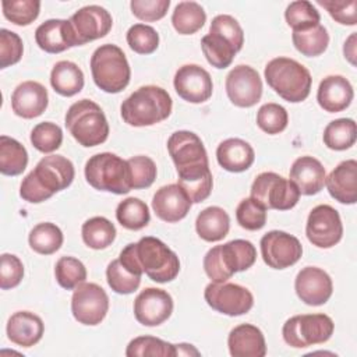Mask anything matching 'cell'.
<instances>
[{
    "mask_svg": "<svg viewBox=\"0 0 357 357\" xmlns=\"http://www.w3.org/2000/svg\"><path fill=\"white\" fill-rule=\"evenodd\" d=\"M167 151L176 165L177 184L192 204L205 201L211 195L213 180L201 138L191 131H176L167 139Z\"/></svg>",
    "mask_w": 357,
    "mask_h": 357,
    "instance_id": "6da1fadb",
    "label": "cell"
},
{
    "mask_svg": "<svg viewBox=\"0 0 357 357\" xmlns=\"http://www.w3.org/2000/svg\"><path fill=\"white\" fill-rule=\"evenodd\" d=\"M120 262L134 275L145 273L158 283H166L176 279L180 272V261L163 241L146 236L138 243L127 244L120 255Z\"/></svg>",
    "mask_w": 357,
    "mask_h": 357,
    "instance_id": "7a4b0ae2",
    "label": "cell"
},
{
    "mask_svg": "<svg viewBox=\"0 0 357 357\" xmlns=\"http://www.w3.org/2000/svg\"><path fill=\"white\" fill-rule=\"evenodd\" d=\"M75 176L74 165L61 155H49L38 162L35 169L26 174L20 187L22 199L39 204L53 194L67 188Z\"/></svg>",
    "mask_w": 357,
    "mask_h": 357,
    "instance_id": "3957f363",
    "label": "cell"
},
{
    "mask_svg": "<svg viewBox=\"0 0 357 357\" xmlns=\"http://www.w3.org/2000/svg\"><path fill=\"white\" fill-rule=\"evenodd\" d=\"M172 98L166 89L145 85L134 91L120 106V113L128 126L145 127L166 120L172 113Z\"/></svg>",
    "mask_w": 357,
    "mask_h": 357,
    "instance_id": "277c9868",
    "label": "cell"
},
{
    "mask_svg": "<svg viewBox=\"0 0 357 357\" xmlns=\"http://www.w3.org/2000/svg\"><path fill=\"white\" fill-rule=\"evenodd\" d=\"M257 259V250L248 240H231L212 247L204 257V271L215 283L230 279L236 272L247 271Z\"/></svg>",
    "mask_w": 357,
    "mask_h": 357,
    "instance_id": "5b68a950",
    "label": "cell"
},
{
    "mask_svg": "<svg viewBox=\"0 0 357 357\" xmlns=\"http://www.w3.org/2000/svg\"><path fill=\"white\" fill-rule=\"evenodd\" d=\"M268 85L284 100L291 103L308 98L312 78L310 71L298 61L289 57L272 59L264 71Z\"/></svg>",
    "mask_w": 357,
    "mask_h": 357,
    "instance_id": "8992f818",
    "label": "cell"
},
{
    "mask_svg": "<svg viewBox=\"0 0 357 357\" xmlns=\"http://www.w3.org/2000/svg\"><path fill=\"white\" fill-rule=\"evenodd\" d=\"M66 127L82 146H96L109 137V123L100 106L89 99L73 103L66 113Z\"/></svg>",
    "mask_w": 357,
    "mask_h": 357,
    "instance_id": "52a82bcc",
    "label": "cell"
},
{
    "mask_svg": "<svg viewBox=\"0 0 357 357\" xmlns=\"http://www.w3.org/2000/svg\"><path fill=\"white\" fill-rule=\"evenodd\" d=\"M91 73L96 86L107 93L121 92L131 77L124 52L112 43H105L92 53Z\"/></svg>",
    "mask_w": 357,
    "mask_h": 357,
    "instance_id": "ba28073f",
    "label": "cell"
},
{
    "mask_svg": "<svg viewBox=\"0 0 357 357\" xmlns=\"http://www.w3.org/2000/svg\"><path fill=\"white\" fill-rule=\"evenodd\" d=\"M84 172L89 185L99 191L121 195L131 190L128 163L114 153L102 152L91 156Z\"/></svg>",
    "mask_w": 357,
    "mask_h": 357,
    "instance_id": "9c48e42d",
    "label": "cell"
},
{
    "mask_svg": "<svg viewBox=\"0 0 357 357\" xmlns=\"http://www.w3.org/2000/svg\"><path fill=\"white\" fill-rule=\"evenodd\" d=\"M335 324L326 314H303L289 318L282 329L284 342L296 349L325 343L331 339Z\"/></svg>",
    "mask_w": 357,
    "mask_h": 357,
    "instance_id": "30bf717a",
    "label": "cell"
},
{
    "mask_svg": "<svg viewBox=\"0 0 357 357\" xmlns=\"http://www.w3.org/2000/svg\"><path fill=\"white\" fill-rule=\"evenodd\" d=\"M251 198L265 209L287 211L298 202L300 191L291 180L273 172H264L251 185Z\"/></svg>",
    "mask_w": 357,
    "mask_h": 357,
    "instance_id": "8fae6325",
    "label": "cell"
},
{
    "mask_svg": "<svg viewBox=\"0 0 357 357\" xmlns=\"http://www.w3.org/2000/svg\"><path fill=\"white\" fill-rule=\"evenodd\" d=\"M204 297L212 310L229 317L247 314L254 305L251 291L236 283L211 282L205 287Z\"/></svg>",
    "mask_w": 357,
    "mask_h": 357,
    "instance_id": "7c38bea8",
    "label": "cell"
},
{
    "mask_svg": "<svg viewBox=\"0 0 357 357\" xmlns=\"http://www.w3.org/2000/svg\"><path fill=\"white\" fill-rule=\"evenodd\" d=\"M109 310V297L96 283H81L71 297V312L82 324L95 326L100 324Z\"/></svg>",
    "mask_w": 357,
    "mask_h": 357,
    "instance_id": "4fadbf2b",
    "label": "cell"
},
{
    "mask_svg": "<svg viewBox=\"0 0 357 357\" xmlns=\"http://www.w3.org/2000/svg\"><path fill=\"white\" fill-rule=\"evenodd\" d=\"M305 234L312 245L331 248L337 244L343 234V225L339 212L331 205H317L308 215Z\"/></svg>",
    "mask_w": 357,
    "mask_h": 357,
    "instance_id": "5bb4252c",
    "label": "cell"
},
{
    "mask_svg": "<svg viewBox=\"0 0 357 357\" xmlns=\"http://www.w3.org/2000/svg\"><path fill=\"white\" fill-rule=\"evenodd\" d=\"M259 245L264 262L273 269L289 268L303 255V245L298 238L282 230H271L264 234Z\"/></svg>",
    "mask_w": 357,
    "mask_h": 357,
    "instance_id": "9a60e30c",
    "label": "cell"
},
{
    "mask_svg": "<svg viewBox=\"0 0 357 357\" xmlns=\"http://www.w3.org/2000/svg\"><path fill=\"white\" fill-rule=\"evenodd\" d=\"M226 93L238 107H251L262 96V81L257 70L250 66H236L226 77Z\"/></svg>",
    "mask_w": 357,
    "mask_h": 357,
    "instance_id": "2e32d148",
    "label": "cell"
},
{
    "mask_svg": "<svg viewBox=\"0 0 357 357\" xmlns=\"http://www.w3.org/2000/svg\"><path fill=\"white\" fill-rule=\"evenodd\" d=\"M68 21L75 33L78 46L106 36L113 25V18L109 11L96 4L79 8Z\"/></svg>",
    "mask_w": 357,
    "mask_h": 357,
    "instance_id": "e0dca14e",
    "label": "cell"
},
{
    "mask_svg": "<svg viewBox=\"0 0 357 357\" xmlns=\"http://www.w3.org/2000/svg\"><path fill=\"white\" fill-rule=\"evenodd\" d=\"M173 312V298L156 287L144 289L134 300L135 319L145 326H158L169 319Z\"/></svg>",
    "mask_w": 357,
    "mask_h": 357,
    "instance_id": "ac0fdd59",
    "label": "cell"
},
{
    "mask_svg": "<svg viewBox=\"0 0 357 357\" xmlns=\"http://www.w3.org/2000/svg\"><path fill=\"white\" fill-rule=\"evenodd\" d=\"M177 95L190 103H202L212 96L213 84L209 73L198 64H184L174 74Z\"/></svg>",
    "mask_w": 357,
    "mask_h": 357,
    "instance_id": "d6986e66",
    "label": "cell"
},
{
    "mask_svg": "<svg viewBox=\"0 0 357 357\" xmlns=\"http://www.w3.org/2000/svg\"><path fill=\"white\" fill-rule=\"evenodd\" d=\"M294 289L298 298L307 305H322L331 298L333 283L324 269L305 266L297 273Z\"/></svg>",
    "mask_w": 357,
    "mask_h": 357,
    "instance_id": "ffe728a7",
    "label": "cell"
},
{
    "mask_svg": "<svg viewBox=\"0 0 357 357\" xmlns=\"http://www.w3.org/2000/svg\"><path fill=\"white\" fill-rule=\"evenodd\" d=\"M192 202L187 192L178 184H167L160 187L152 198V209L155 215L167 222L174 223L187 216Z\"/></svg>",
    "mask_w": 357,
    "mask_h": 357,
    "instance_id": "44dd1931",
    "label": "cell"
},
{
    "mask_svg": "<svg viewBox=\"0 0 357 357\" xmlns=\"http://www.w3.org/2000/svg\"><path fill=\"white\" fill-rule=\"evenodd\" d=\"M36 45L47 53H61L73 46H78L75 33L68 20H47L35 31Z\"/></svg>",
    "mask_w": 357,
    "mask_h": 357,
    "instance_id": "7402d4cb",
    "label": "cell"
},
{
    "mask_svg": "<svg viewBox=\"0 0 357 357\" xmlns=\"http://www.w3.org/2000/svg\"><path fill=\"white\" fill-rule=\"evenodd\" d=\"M47 89L36 81L20 84L11 95L13 112L22 119L39 117L47 107Z\"/></svg>",
    "mask_w": 357,
    "mask_h": 357,
    "instance_id": "603a6c76",
    "label": "cell"
},
{
    "mask_svg": "<svg viewBox=\"0 0 357 357\" xmlns=\"http://www.w3.org/2000/svg\"><path fill=\"white\" fill-rule=\"evenodd\" d=\"M326 188L332 198L340 204H356L357 201V162L347 159L340 162L328 177H325Z\"/></svg>",
    "mask_w": 357,
    "mask_h": 357,
    "instance_id": "cb8c5ba5",
    "label": "cell"
},
{
    "mask_svg": "<svg viewBox=\"0 0 357 357\" xmlns=\"http://www.w3.org/2000/svg\"><path fill=\"white\" fill-rule=\"evenodd\" d=\"M354 92L347 78L342 75H328L318 86L317 100L329 113H337L350 106Z\"/></svg>",
    "mask_w": 357,
    "mask_h": 357,
    "instance_id": "d4e9b609",
    "label": "cell"
},
{
    "mask_svg": "<svg viewBox=\"0 0 357 357\" xmlns=\"http://www.w3.org/2000/svg\"><path fill=\"white\" fill-rule=\"evenodd\" d=\"M326 172L324 165L312 156L297 158L290 167V178L300 194L314 195L318 194L325 184Z\"/></svg>",
    "mask_w": 357,
    "mask_h": 357,
    "instance_id": "484cf974",
    "label": "cell"
},
{
    "mask_svg": "<svg viewBox=\"0 0 357 357\" xmlns=\"http://www.w3.org/2000/svg\"><path fill=\"white\" fill-rule=\"evenodd\" d=\"M227 346L233 357H264L266 354L265 337L261 329L251 324L233 328L227 337Z\"/></svg>",
    "mask_w": 357,
    "mask_h": 357,
    "instance_id": "4316f807",
    "label": "cell"
},
{
    "mask_svg": "<svg viewBox=\"0 0 357 357\" xmlns=\"http://www.w3.org/2000/svg\"><path fill=\"white\" fill-rule=\"evenodd\" d=\"M43 321L33 312L18 311L14 312L7 322L8 339L22 347L36 344L43 336Z\"/></svg>",
    "mask_w": 357,
    "mask_h": 357,
    "instance_id": "83f0119b",
    "label": "cell"
},
{
    "mask_svg": "<svg viewBox=\"0 0 357 357\" xmlns=\"http://www.w3.org/2000/svg\"><path fill=\"white\" fill-rule=\"evenodd\" d=\"M218 163L227 172H245L254 163L255 153L252 146L241 138H227L218 145Z\"/></svg>",
    "mask_w": 357,
    "mask_h": 357,
    "instance_id": "f1b7e54d",
    "label": "cell"
},
{
    "mask_svg": "<svg viewBox=\"0 0 357 357\" xmlns=\"http://www.w3.org/2000/svg\"><path fill=\"white\" fill-rule=\"evenodd\" d=\"M230 229V218L220 206H208L201 211L195 220L198 236L209 243L223 240Z\"/></svg>",
    "mask_w": 357,
    "mask_h": 357,
    "instance_id": "f546056e",
    "label": "cell"
},
{
    "mask_svg": "<svg viewBox=\"0 0 357 357\" xmlns=\"http://www.w3.org/2000/svg\"><path fill=\"white\" fill-rule=\"evenodd\" d=\"M50 84L61 96H74L84 88V73L73 61H57L50 73Z\"/></svg>",
    "mask_w": 357,
    "mask_h": 357,
    "instance_id": "4dcf8cb0",
    "label": "cell"
},
{
    "mask_svg": "<svg viewBox=\"0 0 357 357\" xmlns=\"http://www.w3.org/2000/svg\"><path fill=\"white\" fill-rule=\"evenodd\" d=\"M206 21V14L197 1H180L173 14L172 24L180 35H192L199 31Z\"/></svg>",
    "mask_w": 357,
    "mask_h": 357,
    "instance_id": "1f68e13d",
    "label": "cell"
},
{
    "mask_svg": "<svg viewBox=\"0 0 357 357\" xmlns=\"http://www.w3.org/2000/svg\"><path fill=\"white\" fill-rule=\"evenodd\" d=\"M28 165V152L17 139L0 137V172L6 176L21 174Z\"/></svg>",
    "mask_w": 357,
    "mask_h": 357,
    "instance_id": "d6a6232c",
    "label": "cell"
},
{
    "mask_svg": "<svg viewBox=\"0 0 357 357\" xmlns=\"http://www.w3.org/2000/svg\"><path fill=\"white\" fill-rule=\"evenodd\" d=\"M81 234L84 243L89 248L103 250L114 241L116 227L109 219L103 216H93L82 225Z\"/></svg>",
    "mask_w": 357,
    "mask_h": 357,
    "instance_id": "836d02e7",
    "label": "cell"
},
{
    "mask_svg": "<svg viewBox=\"0 0 357 357\" xmlns=\"http://www.w3.org/2000/svg\"><path fill=\"white\" fill-rule=\"evenodd\" d=\"M201 47L208 63L215 68H226L231 64L236 47L218 33H208L201 39Z\"/></svg>",
    "mask_w": 357,
    "mask_h": 357,
    "instance_id": "e575fe53",
    "label": "cell"
},
{
    "mask_svg": "<svg viewBox=\"0 0 357 357\" xmlns=\"http://www.w3.org/2000/svg\"><path fill=\"white\" fill-rule=\"evenodd\" d=\"M31 248L42 255L54 254L63 244V233L59 226L50 222L36 225L28 237Z\"/></svg>",
    "mask_w": 357,
    "mask_h": 357,
    "instance_id": "d590c367",
    "label": "cell"
},
{
    "mask_svg": "<svg viewBox=\"0 0 357 357\" xmlns=\"http://www.w3.org/2000/svg\"><path fill=\"white\" fill-rule=\"evenodd\" d=\"M294 47L304 56L315 57L322 54L329 45V35L324 25H317L305 31H293Z\"/></svg>",
    "mask_w": 357,
    "mask_h": 357,
    "instance_id": "8d00e7d4",
    "label": "cell"
},
{
    "mask_svg": "<svg viewBox=\"0 0 357 357\" xmlns=\"http://www.w3.org/2000/svg\"><path fill=\"white\" fill-rule=\"evenodd\" d=\"M356 137V121L353 119L333 120L324 130V144L333 151L349 149L354 145Z\"/></svg>",
    "mask_w": 357,
    "mask_h": 357,
    "instance_id": "74e56055",
    "label": "cell"
},
{
    "mask_svg": "<svg viewBox=\"0 0 357 357\" xmlns=\"http://www.w3.org/2000/svg\"><path fill=\"white\" fill-rule=\"evenodd\" d=\"M116 218L123 227L128 230H139L149 223L151 215L148 205L144 201L130 197L117 205Z\"/></svg>",
    "mask_w": 357,
    "mask_h": 357,
    "instance_id": "f35d334b",
    "label": "cell"
},
{
    "mask_svg": "<svg viewBox=\"0 0 357 357\" xmlns=\"http://www.w3.org/2000/svg\"><path fill=\"white\" fill-rule=\"evenodd\" d=\"M287 25L293 31H305L319 25L321 15L312 3L307 0L291 1L284 11Z\"/></svg>",
    "mask_w": 357,
    "mask_h": 357,
    "instance_id": "ab89813d",
    "label": "cell"
},
{
    "mask_svg": "<svg viewBox=\"0 0 357 357\" xmlns=\"http://www.w3.org/2000/svg\"><path fill=\"white\" fill-rule=\"evenodd\" d=\"M127 357H174L176 346L155 336H138L132 339L126 350Z\"/></svg>",
    "mask_w": 357,
    "mask_h": 357,
    "instance_id": "60d3db41",
    "label": "cell"
},
{
    "mask_svg": "<svg viewBox=\"0 0 357 357\" xmlns=\"http://www.w3.org/2000/svg\"><path fill=\"white\" fill-rule=\"evenodd\" d=\"M54 275L57 283L66 289L73 290L86 279L85 265L74 257H61L54 266Z\"/></svg>",
    "mask_w": 357,
    "mask_h": 357,
    "instance_id": "b9f144b4",
    "label": "cell"
},
{
    "mask_svg": "<svg viewBox=\"0 0 357 357\" xmlns=\"http://www.w3.org/2000/svg\"><path fill=\"white\" fill-rule=\"evenodd\" d=\"M3 15L15 25L25 26L33 22L40 10L39 0H3Z\"/></svg>",
    "mask_w": 357,
    "mask_h": 357,
    "instance_id": "7bdbcfd3",
    "label": "cell"
},
{
    "mask_svg": "<svg viewBox=\"0 0 357 357\" xmlns=\"http://www.w3.org/2000/svg\"><path fill=\"white\" fill-rule=\"evenodd\" d=\"M106 278L110 289L119 294L134 293L141 284V276L127 271L119 258L107 265Z\"/></svg>",
    "mask_w": 357,
    "mask_h": 357,
    "instance_id": "ee69618b",
    "label": "cell"
},
{
    "mask_svg": "<svg viewBox=\"0 0 357 357\" xmlns=\"http://www.w3.org/2000/svg\"><path fill=\"white\" fill-rule=\"evenodd\" d=\"M31 142L35 149L43 153L54 152L63 142L61 128L52 121H43L33 127L31 131Z\"/></svg>",
    "mask_w": 357,
    "mask_h": 357,
    "instance_id": "f6af8a7d",
    "label": "cell"
},
{
    "mask_svg": "<svg viewBox=\"0 0 357 357\" xmlns=\"http://www.w3.org/2000/svg\"><path fill=\"white\" fill-rule=\"evenodd\" d=\"M127 43L138 54H151L159 46V35L155 28L145 24H134L127 31Z\"/></svg>",
    "mask_w": 357,
    "mask_h": 357,
    "instance_id": "bcb514c9",
    "label": "cell"
},
{
    "mask_svg": "<svg viewBox=\"0 0 357 357\" xmlns=\"http://www.w3.org/2000/svg\"><path fill=\"white\" fill-rule=\"evenodd\" d=\"M287 110L278 103H265L257 113V124L266 134H279L287 127Z\"/></svg>",
    "mask_w": 357,
    "mask_h": 357,
    "instance_id": "7dc6e473",
    "label": "cell"
},
{
    "mask_svg": "<svg viewBox=\"0 0 357 357\" xmlns=\"http://www.w3.org/2000/svg\"><path fill=\"white\" fill-rule=\"evenodd\" d=\"M127 163L130 170L131 188H148L153 184L156 178V165L151 158L138 155L130 158Z\"/></svg>",
    "mask_w": 357,
    "mask_h": 357,
    "instance_id": "c3c4849f",
    "label": "cell"
},
{
    "mask_svg": "<svg viewBox=\"0 0 357 357\" xmlns=\"http://www.w3.org/2000/svg\"><path fill=\"white\" fill-rule=\"evenodd\" d=\"M236 219L245 230H259L266 223V209L254 198H244L237 205Z\"/></svg>",
    "mask_w": 357,
    "mask_h": 357,
    "instance_id": "681fc988",
    "label": "cell"
},
{
    "mask_svg": "<svg viewBox=\"0 0 357 357\" xmlns=\"http://www.w3.org/2000/svg\"><path fill=\"white\" fill-rule=\"evenodd\" d=\"M209 32L218 33V35L223 36L225 39H227L236 47L237 52H240L244 45L243 28L240 26L238 21L229 14L216 15L211 22Z\"/></svg>",
    "mask_w": 357,
    "mask_h": 357,
    "instance_id": "f907efd6",
    "label": "cell"
},
{
    "mask_svg": "<svg viewBox=\"0 0 357 357\" xmlns=\"http://www.w3.org/2000/svg\"><path fill=\"white\" fill-rule=\"evenodd\" d=\"M24 45L21 38L8 29H0V68L18 63L22 57Z\"/></svg>",
    "mask_w": 357,
    "mask_h": 357,
    "instance_id": "816d5d0a",
    "label": "cell"
},
{
    "mask_svg": "<svg viewBox=\"0 0 357 357\" xmlns=\"http://www.w3.org/2000/svg\"><path fill=\"white\" fill-rule=\"evenodd\" d=\"M329 15L342 25L357 24V0H318Z\"/></svg>",
    "mask_w": 357,
    "mask_h": 357,
    "instance_id": "f5cc1de1",
    "label": "cell"
},
{
    "mask_svg": "<svg viewBox=\"0 0 357 357\" xmlns=\"http://www.w3.org/2000/svg\"><path fill=\"white\" fill-rule=\"evenodd\" d=\"M24 278V265L14 254H1L0 258V287L3 290L13 289L21 283Z\"/></svg>",
    "mask_w": 357,
    "mask_h": 357,
    "instance_id": "db71d44e",
    "label": "cell"
},
{
    "mask_svg": "<svg viewBox=\"0 0 357 357\" xmlns=\"http://www.w3.org/2000/svg\"><path fill=\"white\" fill-rule=\"evenodd\" d=\"M170 0H132L130 3L132 14L142 21H158L163 18L169 10Z\"/></svg>",
    "mask_w": 357,
    "mask_h": 357,
    "instance_id": "11a10c76",
    "label": "cell"
},
{
    "mask_svg": "<svg viewBox=\"0 0 357 357\" xmlns=\"http://www.w3.org/2000/svg\"><path fill=\"white\" fill-rule=\"evenodd\" d=\"M343 53H344V57H346L353 66H356V32H353V33L349 36V39L344 42Z\"/></svg>",
    "mask_w": 357,
    "mask_h": 357,
    "instance_id": "9f6ffc18",
    "label": "cell"
},
{
    "mask_svg": "<svg viewBox=\"0 0 357 357\" xmlns=\"http://www.w3.org/2000/svg\"><path fill=\"white\" fill-rule=\"evenodd\" d=\"M176 346V356H199V351L188 343H180Z\"/></svg>",
    "mask_w": 357,
    "mask_h": 357,
    "instance_id": "6f0895ef",
    "label": "cell"
}]
</instances>
